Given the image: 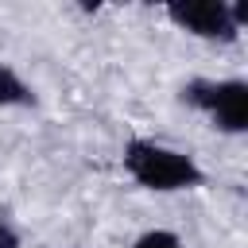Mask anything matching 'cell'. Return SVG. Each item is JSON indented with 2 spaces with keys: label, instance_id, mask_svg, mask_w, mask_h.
<instances>
[{
  "label": "cell",
  "instance_id": "obj_3",
  "mask_svg": "<svg viewBox=\"0 0 248 248\" xmlns=\"http://www.w3.org/2000/svg\"><path fill=\"white\" fill-rule=\"evenodd\" d=\"M167 19L198 39H217V43H232L240 35L236 19H232V4L229 0H186V4H167Z\"/></svg>",
  "mask_w": 248,
  "mask_h": 248
},
{
  "label": "cell",
  "instance_id": "obj_2",
  "mask_svg": "<svg viewBox=\"0 0 248 248\" xmlns=\"http://www.w3.org/2000/svg\"><path fill=\"white\" fill-rule=\"evenodd\" d=\"M178 97H182V105L202 108L213 120V128H221L229 136L248 132V81H240V78H225V81L194 78L182 85Z\"/></svg>",
  "mask_w": 248,
  "mask_h": 248
},
{
  "label": "cell",
  "instance_id": "obj_5",
  "mask_svg": "<svg viewBox=\"0 0 248 248\" xmlns=\"http://www.w3.org/2000/svg\"><path fill=\"white\" fill-rule=\"evenodd\" d=\"M132 248H186V244H182L174 232H167V229H147Z\"/></svg>",
  "mask_w": 248,
  "mask_h": 248
},
{
  "label": "cell",
  "instance_id": "obj_6",
  "mask_svg": "<svg viewBox=\"0 0 248 248\" xmlns=\"http://www.w3.org/2000/svg\"><path fill=\"white\" fill-rule=\"evenodd\" d=\"M0 248H19L16 229H12V225H4V221H0Z\"/></svg>",
  "mask_w": 248,
  "mask_h": 248
},
{
  "label": "cell",
  "instance_id": "obj_1",
  "mask_svg": "<svg viewBox=\"0 0 248 248\" xmlns=\"http://www.w3.org/2000/svg\"><path fill=\"white\" fill-rule=\"evenodd\" d=\"M124 170L155 194H174V190H190L205 182V170L194 163V155L174 151L167 143L155 140H128L124 147Z\"/></svg>",
  "mask_w": 248,
  "mask_h": 248
},
{
  "label": "cell",
  "instance_id": "obj_4",
  "mask_svg": "<svg viewBox=\"0 0 248 248\" xmlns=\"http://www.w3.org/2000/svg\"><path fill=\"white\" fill-rule=\"evenodd\" d=\"M12 105H35V89L12 66H0V108H12Z\"/></svg>",
  "mask_w": 248,
  "mask_h": 248
}]
</instances>
